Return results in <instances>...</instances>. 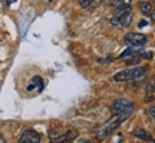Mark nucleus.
<instances>
[{
	"mask_svg": "<svg viewBox=\"0 0 155 143\" xmlns=\"http://www.w3.org/2000/svg\"><path fill=\"white\" fill-rule=\"evenodd\" d=\"M128 117H129V116H125V115H114L111 119H108V120L96 130V139H98V140H105L111 133H114L118 127L121 126L122 122L127 120Z\"/></svg>",
	"mask_w": 155,
	"mask_h": 143,
	"instance_id": "f257e3e1",
	"label": "nucleus"
},
{
	"mask_svg": "<svg viewBox=\"0 0 155 143\" xmlns=\"http://www.w3.org/2000/svg\"><path fill=\"white\" fill-rule=\"evenodd\" d=\"M148 73V67L144 66H137L132 69H125L114 75V80L115 82H129V80H138L147 76Z\"/></svg>",
	"mask_w": 155,
	"mask_h": 143,
	"instance_id": "f03ea898",
	"label": "nucleus"
},
{
	"mask_svg": "<svg viewBox=\"0 0 155 143\" xmlns=\"http://www.w3.org/2000/svg\"><path fill=\"white\" fill-rule=\"evenodd\" d=\"M112 113L114 115H125V116H131L132 112L135 110V105L129 99H118L114 102L112 105Z\"/></svg>",
	"mask_w": 155,
	"mask_h": 143,
	"instance_id": "7ed1b4c3",
	"label": "nucleus"
},
{
	"mask_svg": "<svg viewBox=\"0 0 155 143\" xmlns=\"http://www.w3.org/2000/svg\"><path fill=\"white\" fill-rule=\"evenodd\" d=\"M124 42L128 46H135V47H141L147 43V36L142 33H127L124 37Z\"/></svg>",
	"mask_w": 155,
	"mask_h": 143,
	"instance_id": "20e7f679",
	"label": "nucleus"
},
{
	"mask_svg": "<svg viewBox=\"0 0 155 143\" xmlns=\"http://www.w3.org/2000/svg\"><path fill=\"white\" fill-rule=\"evenodd\" d=\"M134 20V13L129 11L127 14H122V16H114L111 19V24L116 26V27H122V29H127L131 26V23Z\"/></svg>",
	"mask_w": 155,
	"mask_h": 143,
	"instance_id": "39448f33",
	"label": "nucleus"
},
{
	"mask_svg": "<svg viewBox=\"0 0 155 143\" xmlns=\"http://www.w3.org/2000/svg\"><path fill=\"white\" fill-rule=\"evenodd\" d=\"M40 135L33 129H28L25 130L23 135L19 139V143H40Z\"/></svg>",
	"mask_w": 155,
	"mask_h": 143,
	"instance_id": "423d86ee",
	"label": "nucleus"
},
{
	"mask_svg": "<svg viewBox=\"0 0 155 143\" xmlns=\"http://www.w3.org/2000/svg\"><path fill=\"white\" fill-rule=\"evenodd\" d=\"M78 133L73 130V129H71V130H68L66 133H63V135H61V138H59V140L56 143H72L73 139L76 138Z\"/></svg>",
	"mask_w": 155,
	"mask_h": 143,
	"instance_id": "0eeeda50",
	"label": "nucleus"
},
{
	"mask_svg": "<svg viewBox=\"0 0 155 143\" xmlns=\"http://www.w3.org/2000/svg\"><path fill=\"white\" fill-rule=\"evenodd\" d=\"M26 89H28V92H33L35 89L42 90V89H43V80H42V77H40V76H35L33 79H32L30 84H29Z\"/></svg>",
	"mask_w": 155,
	"mask_h": 143,
	"instance_id": "6e6552de",
	"label": "nucleus"
},
{
	"mask_svg": "<svg viewBox=\"0 0 155 143\" xmlns=\"http://www.w3.org/2000/svg\"><path fill=\"white\" fill-rule=\"evenodd\" d=\"M139 10H141V13L145 14V16H151L154 9H152V5H151L150 2H141V3H139Z\"/></svg>",
	"mask_w": 155,
	"mask_h": 143,
	"instance_id": "1a4fd4ad",
	"label": "nucleus"
},
{
	"mask_svg": "<svg viewBox=\"0 0 155 143\" xmlns=\"http://www.w3.org/2000/svg\"><path fill=\"white\" fill-rule=\"evenodd\" d=\"M134 135H135L138 139H142V140H152V138L150 136V133L147 132V130H142V129H138Z\"/></svg>",
	"mask_w": 155,
	"mask_h": 143,
	"instance_id": "9d476101",
	"label": "nucleus"
},
{
	"mask_svg": "<svg viewBox=\"0 0 155 143\" xmlns=\"http://www.w3.org/2000/svg\"><path fill=\"white\" fill-rule=\"evenodd\" d=\"M94 2H95V0H79V5L82 6V7H85V9H86V7H89V6L92 5Z\"/></svg>",
	"mask_w": 155,
	"mask_h": 143,
	"instance_id": "9b49d317",
	"label": "nucleus"
},
{
	"mask_svg": "<svg viewBox=\"0 0 155 143\" xmlns=\"http://www.w3.org/2000/svg\"><path fill=\"white\" fill-rule=\"evenodd\" d=\"M148 112H150L151 119H152V120L155 122V106H151V107H150V110H148Z\"/></svg>",
	"mask_w": 155,
	"mask_h": 143,
	"instance_id": "f8f14e48",
	"label": "nucleus"
},
{
	"mask_svg": "<svg viewBox=\"0 0 155 143\" xmlns=\"http://www.w3.org/2000/svg\"><path fill=\"white\" fill-rule=\"evenodd\" d=\"M141 57H144V59H152V52H145V53H142Z\"/></svg>",
	"mask_w": 155,
	"mask_h": 143,
	"instance_id": "ddd939ff",
	"label": "nucleus"
},
{
	"mask_svg": "<svg viewBox=\"0 0 155 143\" xmlns=\"http://www.w3.org/2000/svg\"><path fill=\"white\" fill-rule=\"evenodd\" d=\"M119 2H121V0H108V3H109V5H112V6H118V3H119Z\"/></svg>",
	"mask_w": 155,
	"mask_h": 143,
	"instance_id": "4468645a",
	"label": "nucleus"
},
{
	"mask_svg": "<svg viewBox=\"0 0 155 143\" xmlns=\"http://www.w3.org/2000/svg\"><path fill=\"white\" fill-rule=\"evenodd\" d=\"M147 24H148V20H142V22H139V27H144V26H147Z\"/></svg>",
	"mask_w": 155,
	"mask_h": 143,
	"instance_id": "2eb2a0df",
	"label": "nucleus"
},
{
	"mask_svg": "<svg viewBox=\"0 0 155 143\" xmlns=\"http://www.w3.org/2000/svg\"><path fill=\"white\" fill-rule=\"evenodd\" d=\"M13 2H16V0H5V5L6 6H10Z\"/></svg>",
	"mask_w": 155,
	"mask_h": 143,
	"instance_id": "dca6fc26",
	"label": "nucleus"
},
{
	"mask_svg": "<svg viewBox=\"0 0 155 143\" xmlns=\"http://www.w3.org/2000/svg\"><path fill=\"white\" fill-rule=\"evenodd\" d=\"M78 143H92L91 140H88V139H82V140H79Z\"/></svg>",
	"mask_w": 155,
	"mask_h": 143,
	"instance_id": "f3484780",
	"label": "nucleus"
},
{
	"mask_svg": "<svg viewBox=\"0 0 155 143\" xmlns=\"http://www.w3.org/2000/svg\"><path fill=\"white\" fill-rule=\"evenodd\" d=\"M0 143H7V142H6V139L3 138V136H2V135H0Z\"/></svg>",
	"mask_w": 155,
	"mask_h": 143,
	"instance_id": "a211bd4d",
	"label": "nucleus"
},
{
	"mask_svg": "<svg viewBox=\"0 0 155 143\" xmlns=\"http://www.w3.org/2000/svg\"><path fill=\"white\" fill-rule=\"evenodd\" d=\"M152 17H154V19H155V11H152Z\"/></svg>",
	"mask_w": 155,
	"mask_h": 143,
	"instance_id": "6ab92c4d",
	"label": "nucleus"
},
{
	"mask_svg": "<svg viewBox=\"0 0 155 143\" xmlns=\"http://www.w3.org/2000/svg\"><path fill=\"white\" fill-rule=\"evenodd\" d=\"M45 2H50V0H45Z\"/></svg>",
	"mask_w": 155,
	"mask_h": 143,
	"instance_id": "aec40b11",
	"label": "nucleus"
}]
</instances>
